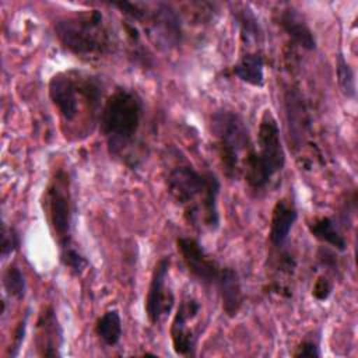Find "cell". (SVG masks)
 Listing matches in <instances>:
<instances>
[{
	"mask_svg": "<svg viewBox=\"0 0 358 358\" xmlns=\"http://www.w3.org/2000/svg\"><path fill=\"white\" fill-rule=\"evenodd\" d=\"M220 180L213 172H199L190 164H178L168 171L166 189L171 197L185 208L190 224L199 220L215 231L220 225L218 194Z\"/></svg>",
	"mask_w": 358,
	"mask_h": 358,
	"instance_id": "obj_1",
	"label": "cell"
},
{
	"mask_svg": "<svg viewBox=\"0 0 358 358\" xmlns=\"http://www.w3.org/2000/svg\"><path fill=\"white\" fill-rule=\"evenodd\" d=\"M143 119L144 106L137 92L117 88L108 96L101 110V131L112 157L134 164L131 151L138 144Z\"/></svg>",
	"mask_w": 358,
	"mask_h": 358,
	"instance_id": "obj_2",
	"label": "cell"
},
{
	"mask_svg": "<svg viewBox=\"0 0 358 358\" xmlns=\"http://www.w3.org/2000/svg\"><path fill=\"white\" fill-rule=\"evenodd\" d=\"M60 43L73 55L87 59L105 56L113 49V38L98 10L64 17L55 24Z\"/></svg>",
	"mask_w": 358,
	"mask_h": 358,
	"instance_id": "obj_3",
	"label": "cell"
},
{
	"mask_svg": "<svg viewBox=\"0 0 358 358\" xmlns=\"http://www.w3.org/2000/svg\"><path fill=\"white\" fill-rule=\"evenodd\" d=\"M49 96L64 122H73L83 109L94 117L101 105L102 85L92 76L63 71L50 78Z\"/></svg>",
	"mask_w": 358,
	"mask_h": 358,
	"instance_id": "obj_4",
	"label": "cell"
},
{
	"mask_svg": "<svg viewBox=\"0 0 358 358\" xmlns=\"http://www.w3.org/2000/svg\"><path fill=\"white\" fill-rule=\"evenodd\" d=\"M259 150H252L248 155L242 172L252 189H263L275 173L285 165V154L281 144L280 129L271 110L266 109L262 115L257 131Z\"/></svg>",
	"mask_w": 358,
	"mask_h": 358,
	"instance_id": "obj_5",
	"label": "cell"
},
{
	"mask_svg": "<svg viewBox=\"0 0 358 358\" xmlns=\"http://www.w3.org/2000/svg\"><path fill=\"white\" fill-rule=\"evenodd\" d=\"M211 130L225 173L229 178H236L253 150L243 119L234 110L220 109L211 116Z\"/></svg>",
	"mask_w": 358,
	"mask_h": 358,
	"instance_id": "obj_6",
	"label": "cell"
},
{
	"mask_svg": "<svg viewBox=\"0 0 358 358\" xmlns=\"http://www.w3.org/2000/svg\"><path fill=\"white\" fill-rule=\"evenodd\" d=\"M45 200L49 225L57 241L59 252L76 248L71 236L73 201L70 193V180L69 175L63 169H59L50 180Z\"/></svg>",
	"mask_w": 358,
	"mask_h": 358,
	"instance_id": "obj_7",
	"label": "cell"
},
{
	"mask_svg": "<svg viewBox=\"0 0 358 358\" xmlns=\"http://www.w3.org/2000/svg\"><path fill=\"white\" fill-rule=\"evenodd\" d=\"M147 25L150 39L161 49L176 48L182 41V24L178 13L165 3L151 6V10L144 11L141 20Z\"/></svg>",
	"mask_w": 358,
	"mask_h": 358,
	"instance_id": "obj_8",
	"label": "cell"
},
{
	"mask_svg": "<svg viewBox=\"0 0 358 358\" xmlns=\"http://www.w3.org/2000/svg\"><path fill=\"white\" fill-rule=\"evenodd\" d=\"M176 248L186 264L189 273L201 284L215 287L218 285L225 267L220 266L200 245L199 241L190 236H180L176 239Z\"/></svg>",
	"mask_w": 358,
	"mask_h": 358,
	"instance_id": "obj_9",
	"label": "cell"
},
{
	"mask_svg": "<svg viewBox=\"0 0 358 358\" xmlns=\"http://www.w3.org/2000/svg\"><path fill=\"white\" fill-rule=\"evenodd\" d=\"M171 257L162 256L154 266L151 281L145 298V313L151 324H157L165 317L173 306V292L166 287Z\"/></svg>",
	"mask_w": 358,
	"mask_h": 358,
	"instance_id": "obj_10",
	"label": "cell"
},
{
	"mask_svg": "<svg viewBox=\"0 0 358 358\" xmlns=\"http://www.w3.org/2000/svg\"><path fill=\"white\" fill-rule=\"evenodd\" d=\"M200 312V303L194 298L183 299L175 313L171 326V338L172 345L176 354L179 355H193L196 348L194 331L189 329L187 323L193 320Z\"/></svg>",
	"mask_w": 358,
	"mask_h": 358,
	"instance_id": "obj_11",
	"label": "cell"
},
{
	"mask_svg": "<svg viewBox=\"0 0 358 358\" xmlns=\"http://www.w3.org/2000/svg\"><path fill=\"white\" fill-rule=\"evenodd\" d=\"M36 345L41 357H60L63 330L52 306H46L36 322Z\"/></svg>",
	"mask_w": 358,
	"mask_h": 358,
	"instance_id": "obj_12",
	"label": "cell"
},
{
	"mask_svg": "<svg viewBox=\"0 0 358 358\" xmlns=\"http://www.w3.org/2000/svg\"><path fill=\"white\" fill-rule=\"evenodd\" d=\"M296 218L298 213L292 201H289L288 199H280L275 201L273 207L268 232L270 243L274 248L281 249L285 245Z\"/></svg>",
	"mask_w": 358,
	"mask_h": 358,
	"instance_id": "obj_13",
	"label": "cell"
},
{
	"mask_svg": "<svg viewBox=\"0 0 358 358\" xmlns=\"http://www.w3.org/2000/svg\"><path fill=\"white\" fill-rule=\"evenodd\" d=\"M278 24L284 29V32L296 43L299 48L305 50H315L316 49V38L312 29L308 27L302 15L298 10L292 7H287L280 13Z\"/></svg>",
	"mask_w": 358,
	"mask_h": 358,
	"instance_id": "obj_14",
	"label": "cell"
},
{
	"mask_svg": "<svg viewBox=\"0 0 358 358\" xmlns=\"http://www.w3.org/2000/svg\"><path fill=\"white\" fill-rule=\"evenodd\" d=\"M217 291L220 294L225 315L229 317L236 316L242 306V288L238 273L234 268L225 267L224 274L217 285Z\"/></svg>",
	"mask_w": 358,
	"mask_h": 358,
	"instance_id": "obj_15",
	"label": "cell"
},
{
	"mask_svg": "<svg viewBox=\"0 0 358 358\" xmlns=\"http://www.w3.org/2000/svg\"><path fill=\"white\" fill-rule=\"evenodd\" d=\"M232 73L243 83L253 87L264 85V59L260 53L243 55L232 67Z\"/></svg>",
	"mask_w": 358,
	"mask_h": 358,
	"instance_id": "obj_16",
	"label": "cell"
},
{
	"mask_svg": "<svg viewBox=\"0 0 358 358\" xmlns=\"http://www.w3.org/2000/svg\"><path fill=\"white\" fill-rule=\"evenodd\" d=\"M285 105H287V116L289 124V133L292 131L294 141L302 131L309 126V119L302 102V96L296 90H289L285 94Z\"/></svg>",
	"mask_w": 358,
	"mask_h": 358,
	"instance_id": "obj_17",
	"label": "cell"
},
{
	"mask_svg": "<svg viewBox=\"0 0 358 358\" xmlns=\"http://www.w3.org/2000/svg\"><path fill=\"white\" fill-rule=\"evenodd\" d=\"M309 232L319 239L320 242H324L330 246H333L334 249L343 252L347 248V241L345 238L341 235V232L338 231L336 222L333 218L330 217H320L315 221H312L309 225Z\"/></svg>",
	"mask_w": 358,
	"mask_h": 358,
	"instance_id": "obj_18",
	"label": "cell"
},
{
	"mask_svg": "<svg viewBox=\"0 0 358 358\" xmlns=\"http://www.w3.org/2000/svg\"><path fill=\"white\" fill-rule=\"evenodd\" d=\"M95 333L109 347L116 345L122 337V317L116 309L106 310L95 323Z\"/></svg>",
	"mask_w": 358,
	"mask_h": 358,
	"instance_id": "obj_19",
	"label": "cell"
},
{
	"mask_svg": "<svg viewBox=\"0 0 358 358\" xmlns=\"http://www.w3.org/2000/svg\"><path fill=\"white\" fill-rule=\"evenodd\" d=\"M235 21L239 27L241 38L245 43H257L262 39V28L257 17L248 6H241L234 11Z\"/></svg>",
	"mask_w": 358,
	"mask_h": 358,
	"instance_id": "obj_20",
	"label": "cell"
},
{
	"mask_svg": "<svg viewBox=\"0 0 358 358\" xmlns=\"http://www.w3.org/2000/svg\"><path fill=\"white\" fill-rule=\"evenodd\" d=\"M336 73H337V83L344 94V96L354 99L357 95V87H355V76L350 66V63L345 60V57L340 53L336 60Z\"/></svg>",
	"mask_w": 358,
	"mask_h": 358,
	"instance_id": "obj_21",
	"label": "cell"
},
{
	"mask_svg": "<svg viewBox=\"0 0 358 358\" xmlns=\"http://www.w3.org/2000/svg\"><path fill=\"white\" fill-rule=\"evenodd\" d=\"M3 284H4L6 292L10 296H13L15 299H22L25 296L27 281H25L22 271L15 264H10L7 267L4 277H3Z\"/></svg>",
	"mask_w": 358,
	"mask_h": 358,
	"instance_id": "obj_22",
	"label": "cell"
},
{
	"mask_svg": "<svg viewBox=\"0 0 358 358\" xmlns=\"http://www.w3.org/2000/svg\"><path fill=\"white\" fill-rule=\"evenodd\" d=\"M59 257L62 264L70 270L71 274L74 275H81L84 270L88 267L87 259L80 253L77 248L67 249L64 252H59Z\"/></svg>",
	"mask_w": 358,
	"mask_h": 358,
	"instance_id": "obj_23",
	"label": "cell"
},
{
	"mask_svg": "<svg viewBox=\"0 0 358 358\" xmlns=\"http://www.w3.org/2000/svg\"><path fill=\"white\" fill-rule=\"evenodd\" d=\"M20 235L13 227H6L3 224L1 229V257L6 259L7 256L13 255L20 248Z\"/></svg>",
	"mask_w": 358,
	"mask_h": 358,
	"instance_id": "obj_24",
	"label": "cell"
},
{
	"mask_svg": "<svg viewBox=\"0 0 358 358\" xmlns=\"http://www.w3.org/2000/svg\"><path fill=\"white\" fill-rule=\"evenodd\" d=\"M294 357L299 358V357H309V358H317L322 355L320 352V337L319 336H313V337H306L303 338L296 350L292 354Z\"/></svg>",
	"mask_w": 358,
	"mask_h": 358,
	"instance_id": "obj_25",
	"label": "cell"
},
{
	"mask_svg": "<svg viewBox=\"0 0 358 358\" xmlns=\"http://www.w3.org/2000/svg\"><path fill=\"white\" fill-rule=\"evenodd\" d=\"M28 313H25V316L20 320V323L17 324L15 330H14V337H13V344L10 345L8 350V357H17L20 352V348L22 345L24 337H25V331H27V320H28Z\"/></svg>",
	"mask_w": 358,
	"mask_h": 358,
	"instance_id": "obj_26",
	"label": "cell"
},
{
	"mask_svg": "<svg viewBox=\"0 0 358 358\" xmlns=\"http://www.w3.org/2000/svg\"><path fill=\"white\" fill-rule=\"evenodd\" d=\"M331 291H333V282L327 277L320 275V277H317V280L313 284L312 295L317 301H326L330 296Z\"/></svg>",
	"mask_w": 358,
	"mask_h": 358,
	"instance_id": "obj_27",
	"label": "cell"
},
{
	"mask_svg": "<svg viewBox=\"0 0 358 358\" xmlns=\"http://www.w3.org/2000/svg\"><path fill=\"white\" fill-rule=\"evenodd\" d=\"M317 257H319V262L326 266V267H336L337 264V260L334 257V253L330 252L329 249H324V248H320L319 249V253H317Z\"/></svg>",
	"mask_w": 358,
	"mask_h": 358,
	"instance_id": "obj_28",
	"label": "cell"
}]
</instances>
